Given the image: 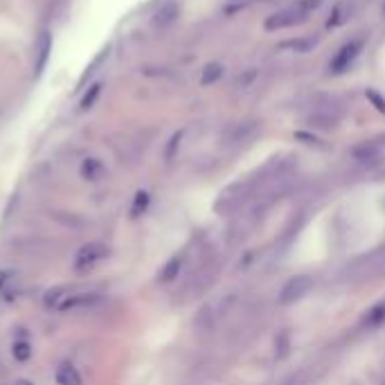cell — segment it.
<instances>
[{
    "mask_svg": "<svg viewBox=\"0 0 385 385\" xmlns=\"http://www.w3.org/2000/svg\"><path fill=\"white\" fill-rule=\"evenodd\" d=\"M365 48V41L363 38H356V41H349L347 46H342L340 52L334 56V61H332V73L334 75H340V73H345V70H349V66L359 59V54L363 52Z\"/></svg>",
    "mask_w": 385,
    "mask_h": 385,
    "instance_id": "obj_6",
    "label": "cell"
},
{
    "mask_svg": "<svg viewBox=\"0 0 385 385\" xmlns=\"http://www.w3.org/2000/svg\"><path fill=\"white\" fill-rule=\"evenodd\" d=\"M322 5V0H297L295 5H291L289 9H282L273 16H268L264 27L268 32H275V30H287V27H295L299 23H304L309 19L311 11H316Z\"/></svg>",
    "mask_w": 385,
    "mask_h": 385,
    "instance_id": "obj_1",
    "label": "cell"
},
{
    "mask_svg": "<svg viewBox=\"0 0 385 385\" xmlns=\"http://www.w3.org/2000/svg\"><path fill=\"white\" fill-rule=\"evenodd\" d=\"M223 63H217V61H214V63H207L205 66V70H203V77H201V83L203 86H212V83H217L221 77H223Z\"/></svg>",
    "mask_w": 385,
    "mask_h": 385,
    "instance_id": "obj_14",
    "label": "cell"
},
{
    "mask_svg": "<svg viewBox=\"0 0 385 385\" xmlns=\"http://www.w3.org/2000/svg\"><path fill=\"white\" fill-rule=\"evenodd\" d=\"M11 354H14V359L21 361V363L30 361V356H32L30 342H27V340H16V342H14V347H11Z\"/></svg>",
    "mask_w": 385,
    "mask_h": 385,
    "instance_id": "obj_17",
    "label": "cell"
},
{
    "mask_svg": "<svg viewBox=\"0 0 385 385\" xmlns=\"http://www.w3.org/2000/svg\"><path fill=\"white\" fill-rule=\"evenodd\" d=\"M311 289H313V279L309 275H295L282 287L277 299L282 307H291V304L299 302V299H304L311 293Z\"/></svg>",
    "mask_w": 385,
    "mask_h": 385,
    "instance_id": "obj_4",
    "label": "cell"
},
{
    "mask_svg": "<svg viewBox=\"0 0 385 385\" xmlns=\"http://www.w3.org/2000/svg\"><path fill=\"white\" fill-rule=\"evenodd\" d=\"M111 255L108 246L99 244V241H88L86 246H81L75 255V268L77 270H88L93 268L95 264H99L102 260H106V257Z\"/></svg>",
    "mask_w": 385,
    "mask_h": 385,
    "instance_id": "obj_5",
    "label": "cell"
},
{
    "mask_svg": "<svg viewBox=\"0 0 385 385\" xmlns=\"http://www.w3.org/2000/svg\"><path fill=\"white\" fill-rule=\"evenodd\" d=\"M99 91H102V86H99V83H95L93 88H91V95H86V97L81 99V108H83V111L93 106V102H95V99L99 97Z\"/></svg>",
    "mask_w": 385,
    "mask_h": 385,
    "instance_id": "obj_21",
    "label": "cell"
},
{
    "mask_svg": "<svg viewBox=\"0 0 385 385\" xmlns=\"http://www.w3.org/2000/svg\"><path fill=\"white\" fill-rule=\"evenodd\" d=\"M99 302H102V295L99 293H73L70 291L68 297L61 302L59 311L68 313V311H86V309H95Z\"/></svg>",
    "mask_w": 385,
    "mask_h": 385,
    "instance_id": "obj_7",
    "label": "cell"
},
{
    "mask_svg": "<svg viewBox=\"0 0 385 385\" xmlns=\"http://www.w3.org/2000/svg\"><path fill=\"white\" fill-rule=\"evenodd\" d=\"M16 282V275L11 273V270H0V293H3L7 299H9V284Z\"/></svg>",
    "mask_w": 385,
    "mask_h": 385,
    "instance_id": "obj_20",
    "label": "cell"
},
{
    "mask_svg": "<svg viewBox=\"0 0 385 385\" xmlns=\"http://www.w3.org/2000/svg\"><path fill=\"white\" fill-rule=\"evenodd\" d=\"M316 46H318L316 38H295V41L282 43L279 48H282V50H293V52H299V54H307V52H311Z\"/></svg>",
    "mask_w": 385,
    "mask_h": 385,
    "instance_id": "obj_13",
    "label": "cell"
},
{
    "mask_svg": "<svg viewBox=\"0 0 385 385\" xmlns=\"http://www.w3.org/2000/svg\"><path fill=\"white\" fill-rule=\"evenodd\" d=\"M81 176L86 180H91V183L102 180L106 176V167H104V163L99 160V158H86L83 165H81Z\"/></svg>",
    "mask_w": 385,
    "mask_h": 385,
    "instance_id": "obj_11",
    "label": "cell"
},
{
    "mask_svg": "<svg viewBox=\"0 0 385 385\" xmlns=\"http://www.w3.org/2000/svg\"><path fill=\"white\" fill-rule=\"evenodd\" d=\"M248 196H250V190H248V185L246 183H235L230 185V188H225L219 198H217V203H214V210H217V214H235L239 212L241 207H244V203L248 201Z\"/></svg>",
    "mask_w": 385,
    "mask_h": 385,
    "instance_id": "obj_2",
    "label": "cell"
},
{
    "mask_svg": "<svg viewBox=\"0 0 385 385\" xmlns=\"http://www.w3.org/2000/svg\"><path fill=\"white\" fill-rule=\"evenodd\" d=\"M50 52H52V36H50V32H41V36L36 41V66H34L36 75H41L43 70H46Z\"/></svg>",
    "mask_w": 385,
    "mask_h": 385,
    "instance_id": "obj_9",
    "label": "cell"
},
{
    "mask_svg": "<svg viewBox=\"0 0 385 385\" xmlns=\"http://www.w3.org/2000/svg\"><path fill=\"white\" fill-rule=\"evenodd\" d=\"M367 97H369V102L374 104V108L379 111V113H383L385 115V99L379 95V93H374V91H367Z\"/></svg>",
    "mask_w": 385,
    "mask_h": 385,
    "instance_id": "obj_22",
    "label": "cell"
},
{
    "mask_svg": "<svg viewBox=\"0 0 385 385\" xmlns=\"http://www.w3.org/2000/svg\"><path fill=\"white\" fill-rule=\"evenodd\" d=\"M260 79V70L257 68H248V70H244L239 77H237V81H235V88H239V91H246V88H250V86Z\"/></svg>",
    "mask_w": 385,
    "mask_h": 385,
    "instance_id": "obj_16",
    "label": "cell"
},
{
    "mask_svg": "<svg viewBox=\"0 0 385 385\" xmlns=\"http://www.w3.org/2000/svg\"><path fill=\"white\" fill-rule=\"evenodd\" d=\"M180 16V5L176 3V0H169V3H165L158 11L153 14L151 19V25L155 27V30H167V27H171Z\"/></svg>",
    "mask_w": 385,
    "mask_h": 385,
    "instance_id": "obj_8",
    "label": "cell"
},
{
    "mask_svg": "<svg viewBox=\"0 0 385 385\" xmlns=\"http://www.w3.org/2000/svg\"><path fill=\"white\" fill-rule=\"evenodd\" d=\"M147 205H149V194L147 192H138L133 210H131V217H140V214L147 210Z\"/></svg>",
    "mask_w": 385,
    "mask_h": 385,
    "instance_id": "obj_19",
    "label": "cell"
},
{
    "mask_svg": "<svg viewBox=\"0 0 385 385\" xmlns=\"http://www.w3.org/2000/svg\"><path fill=\"white\" fill-rule=\"evenodd\" d=\"M313 128H318V131H332V128L338 126V115L329 111H316L313 115H309L307 120Z\"/></svg>",
    "mask_w": 385,
    "mask_h": 385,
    "instance_id": "obj_10",
    "label": "cell"
},
{
    "mask_svg": "<svg viewBox=\"0 0 385 385\" xmlns=\"http://www.w3.org/2000/svg\"><path fill=\"white\" fill-rule=\"evenodd\" d=\"M232 3V9H239V7H246L248 3H252V0H230Z\"/></svg>",
    "mask_w": 385,
    "mask_h": 385,
    "instance_id": "obj_23",
    "label": "cell"
},
{
    "mask_svg": "<svg viewBox=\"0 0 385 385\" xmlns=\"http://www.w3.org/2000/svg\"><path fill=\"white\" fill-rule=\"evenodd\" d=\"M180 266H183V260H180V257H174V260H171V262L165 266V270H163L160 279H163V282H169V279L178 277V270H180Z\"/></svg>",
    "mask_w": 385,
    "mask_h": 385,
    "instance_id": "obj_18",
    "label": "cell"
},
{
    "mask_svg": "<svg viewBox=\"0 0 385 385\" xmlns=\"http://www.w3.org/2000/svg\"><path fill=\"white\" fill-rule=\"evenodd\" d=\"M260 128L262 124L257 120H241V122H235L230 128L225 131L223 135V145L230 147V149H241L250 145V142L260 135Z\"/></svg>",
    "mask_w": 385,
    "mask_h": 385,
    "instance_id": "obj_3",
    "label": "cell"
},
{
    "mask_svg": "<svg viewBox=\"0 0 385 385\" xmlns=\"http://www.w3.org/2000/svg\"><path fill=\"white\" fill-rule=\"evenodd\" d=\"M14 385H34V383H32V381H25V379H21V381H16Z\"/></svg>",
    "mask_w": 385,
    "mask_h": 385,
    "instance_id": "obj_24",
    "label": "cell"
},
{
    "mask_svg": "<svg viewBox=\"0 0 385 385\" xmlns=\"http://www.w3.org/2000/svg\"><path fill=\"white\" fill-rule=\"evenodd\" d=\"M383 322H385V304H379L374 309H369L365 320H363V324L367 327V329H376V327H381Z\"/></svg>",
    "mask_w": 385,
    "mask_h": 385,
    "instance_id": "obj_15",
    "label": "cell"
},
{
    "mask_svg": "<svg viewBox=\"0 0 385 385\" xmlns=\"http://www.w3.org/2000/svg\"><path fill=\"white\" fill-rule=\"evenodd\" d=\"M56 385H81V374L77 372V367L63 363L56 369Z\"/></svg>",
    "mask_w": 385,
    "mask_h": 385,
    "instance_id": "obj_12",
    "label": "cell"
}]
</instances>
